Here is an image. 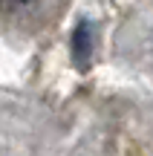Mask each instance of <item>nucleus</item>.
Masks as SVG:
<instances>
[{"label": "nucleus", "instance_id": "1", "mask_svg": "<svg viewBox=\"0 0 153 156\" xmlns=\"http://www.w3.org/2000/svg\"><path fill=\"white\" fill-rule=\"evenodd\" d=\"M72 55L78 64H87L92 55V26L90 20H81L72 32Z\"/></svg>", "mask_w": 153, "mask_h": 156}, {"label": "nucleus", "instance_id": "2", "mask_svg": "<svg viewBox=\"0 0 153 156\" xmlns=\"http://www.w3.org/2000/svg\"><path fill=\"white\" fill-rule=\"evenodd\" d=\"M38 0H0V12H23L32 9Z\"/></svg>", "mask_w": 153, "mask_h": 156}]
</instances>
